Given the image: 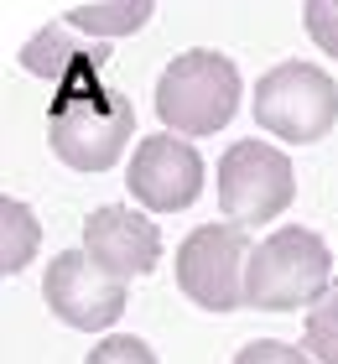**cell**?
Here are the masks:
<instances>
[{
	"instance_id": "1",
	"label": "cell",
	"mask_w": 338,
	"mask_h": 364,
	"mask_svg": "<svg viewBox=\"0 0 338 364\" xmlns=\"http://www.w3.org/2000/svg\"><path fill=\"white\" fill-rule=\"evenodd\" d=\"M333 281V255L323 235L302 224H281L276 235H265L250 250L245 266V302L260 312H297V307H317L328 296Z\"/></svg>"
},
{
	"instance_id": "2",
	"label": "cell",
	"mask_w": 338,
	"mask_h": 364,
	"mask_svg": "<svg viewBox=\"0 0 338 364\" xmlns=\"http://www.w3.org/2000/svg\"><path fill=\"white\" fill-rule=\"evenodd\" d=\"M234 109H240V68L213 47L177 53L157 78V114L182 141L224 130L234 120Z\"/></svg>"
},
{
	"instance_id": "3",
	"label": "cell",
	"mask_w": 338,
	"mask_h": 364,
	"mask_svg": "<svg viewBox=\"0 0 338 364\" xmlns=\"http://www.w3.org/2000/svg\"><path fill=\"white\" fill-rule=\"evenodd\" d=\"M135 130V109L115 89H68L58 94L53 120H47V146L73 172H105L120 161L125 141Z\"/></svg>"
},
{
	"instance_id": "4",
	"label": "cell",
	"mask_w": 338,
	"mask_h": 364,
	"mask_svg": "<svg viewBox=\"0 0 338 364\" xmlns=\"http://www.w3.org/2000/svg\"><path fill=\"white\" fill-rule=\"evenodd\" d=\"M338 120V84L312 63H276L255 84V125L281 141H323Z\"/></svg>"
},
{
	"instance_id": "5",
	"label": "cell",
	"mask_w": 338,
	"mask_h": 364,
	"mask_svg": "<svg viewBox=\"0 0 338 364\" xmlns=\"http://www.w3.org/2000/svg\"><path fill=\"white\" fill-rule=\"evenodd\" d=\"M255 245L245 240L240 224L218 219V224H198L177 250V287L188 291V302L203 312H234L245 302V266Z\"/></svg>"
},
{
	"instance_id": "6",
	"label": "cell",
	"mask_w": 338,
	"mask_h": 364,
	"mask_svg": "<svg viewBox=\"0 0 338 364\" xmlns=\"http://www.w3.org/2000/svg\"><path fill=\"white\" fill-rule=\"evenodd\" d=\"M297 177L292 161H286L270 141H234L224 161H218V208L229 213V224H270L276 213L292 203Z\"/></svg>"
},
{
	"instance_id": "7",
	"label": "cell",
	"mask_w": 338,
	"mask_h": 364,
	"mask_svg": "<svg viewBox=\"0 0 338 364\" xmlns=\"http://www.w3.org/2000/svg\"><path fill=\"white\" fill-rule=\"evenodd\" d=\"M42 296L68 328L78 333H105L125 312V281H115L94 266L83 250H63L42 276Z\"/></svg>"
},
{
	"instance_id": "8",
	"label": "cell",
	"mask_w": 338,
	"mask_h": 364,
	"mask_svg": "<svg viewBox=\"0 0 338 364\" xmlns=\"http://www.w3.org/2000/svg\"><path fill=\"white\" fill-rule=\"evenodd\" d=\"M125 188L146 213H177L203 193V156L182 136H146L125 167Z\"/></svg>"
},
{
	"instance_id": "9",
	"label": "cell",
	"mask_w": 338,
	"mask_h": 364,
	"mask_svg": "<svg viewBox=\"0 0 338 364\" xmlns=\"http://www.w3.org/2000/svg\"><path fill=\"white\" fill-rule=\"evenodd\" d=\"M83 255L115 281L151 276L162 260V229L130 208H94L83 219Z\"/></svg>"
},
{
	"instance_id": "10",
	"label": "cell",
	"mask_w": 338,
	"mask_h": 364,
	"mask_svg": "<svg viewBox=\"0 0 338 364\" xmlns=\"http://www.w3.org/2000/svg\"><path fill=\"white\" fill-rule=\"evenodd\" d=\"M99 58H110V47H94V53H78V42L68 37V21H53V26H42L37 37H31L21 47V68L26 73H37V78H68L83 63H99Z\"/></svg>"
},
{
	"instance_id": "11",
	"label": "cell",
	"mask_w": 338,
	"mask_h": 364,
	"mask_svg": "<svg viewBox=\"0 0 338 364\" xmlns=\"http://www.w3.org/2000/svg\"><path fill=\"white\" fill-rule=\"evenodd\" d=\"M146 0H94V6H73L68 11V31H94V37H130V31H141L151 21Z\"/></svg>"
},
{
	"instance_id": "12",
	"label": "cell",
	"mask_w": 338,
	"mask_h": 364,
	"mask_svg": "<svg viewBox=\"0 0 338 364\" xmlns=\"http://www.w3.org/2000/svg\"><path fill=\"white\" fill-rule=\"evenodd\" d=\"M37 245H42V229L31 219V208L16 203V198H0V271L21 276L37 255Z\"/></svg>"
},
{
	"instance_id": "13",
	"label": "cell",
	"mask_w": 338,
	"mask_h": 364,
	"mask_svg": "<svg viewBox=\"0 0 338 364\" xmlns=\"http://www.w3.org/2000/svg\"><path fill=\"white\" fill-rule=\"evenodd\" d=\"M302 349L312 364H338V291L323 296L307 312V333H302Z\"/></svg>"
},
{
	"instance_id": "14",
	"label": "cell",
	"mask_w": 338,
	"mask_h": 364,
	"mask_svg": "<svg viewBox=\"0 0 338 364\" xmlns=\"http://www.w3.org/2000/svg\"><path fill=\"white\" fill-rule=\"evenodd\" d=\"M83 364H157V354H151V343H146V338L120 333V338H99Z\"/></svg>"
},
{
	"instance_id": "15",
	"label": "cell",
	"mask_w": 338,
	"mask_h": 364,
	"mask_svg": "<svg viewBox=\"0 0 338 364\" xmlns=\"http://www.w3.org/2000/svg\"><path fill=\"white\" fill-rule=\"evenodd\" d=\"M302 21H307V37L323 47L328 58H338V0H312V6L302 11Z\"/></svg>"
},
{
	"instance_id": "16",
	"label": "cell",
	"mask_w": 338,
	"mask_h": 364,
	"mask_svg": "<svg viewBox=\"0 0 338 364\" xmlns=\"http://www.w3.org/2000/svg\"><path fill=\"white\" fill-rule=\"evenodd\" d=\"M234 364H312L302 343H276V338H260V343H245Z\"/></svg>"
}]
</instances>
